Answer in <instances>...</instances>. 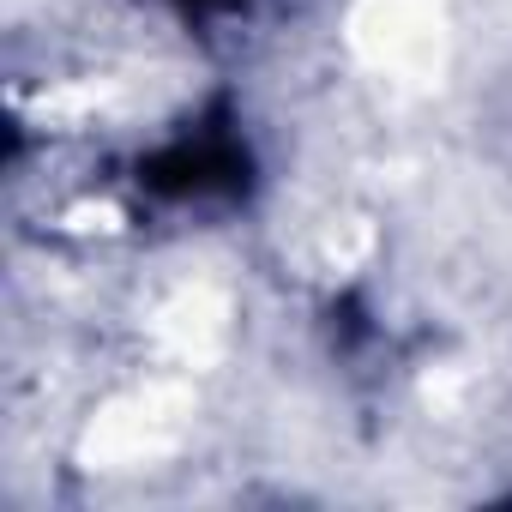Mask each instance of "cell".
I'll return each instance as SVG.
<instances>
[{
	"instance_id": "2",
	"label": "cell",
	"mask_w": 512,
	"mask_h": 512,
	"mask_svg": "<svg viewBox=\"0 0 512 512\" xmlns=\"http://www.w3.org/2000/svg\"><path fill=\"white\" fill-rule=\"evenodd\" d=\"M175 7H181L187 19H229V13L247 7V0H175Z\"/></svg>"
},
{
	"instance_id": "1",
	"label": "cell",
	"mask_w": 512,
	"mask_h": 512,
	"mask_svg": "<svg viewBox=\"0 0 512 512\" xmlns=\"http://www.w3.org/2000/svg\"><path fill=\"white\" fill-rule=\"evenodd\" d=\"M253 181V151L241 139V121L217 103L199 109L181 133H169L163 145H151L139 157V193L163 199V205H217V199H241Z\"/></svg>"
}]
</instances>
